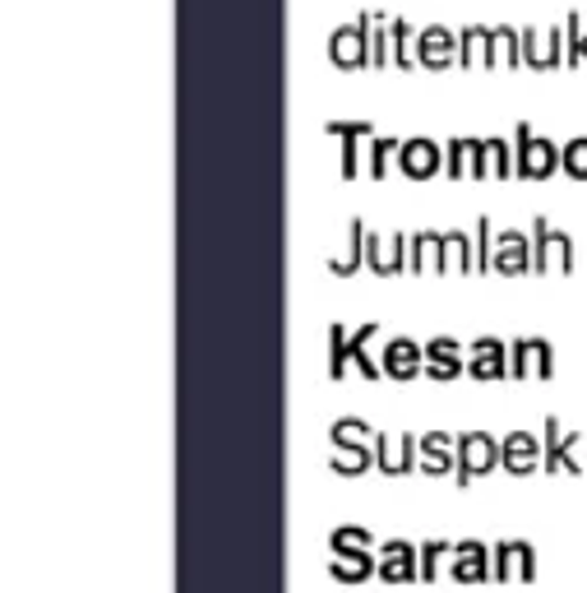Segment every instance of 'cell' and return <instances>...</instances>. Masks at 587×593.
I'll return each instance as SVG.
<instances>
[{
  "label": "cell",
  "mask_w": 587,
  "mask_h": 593,
  "mask_svg": "<svg viewBox=\"0 0 587 593\" xmlns=\"http://www.w3.org/2000/svg\"><path fill=\"white\" fill-rule=\"evenodd\" d=\"M458 584H486L495 580V561H490V547H481L477 538L454 542V570H448Z\"/></svg>",
  "instance_id": "18"
},
{
  "label": "cell",
  "mask_w": 587,
  "mask_h": 593,
  "mask_svg": "<svg viewBox=\"0 0 587 593\" xmlns=\"http://www.w3.org/2000/svg\"><path fill=\"white\" fill-rule=\"evenodd\" d=\"M458 65V33L454 29H421L417 33V70H448Z\"/></svg>",
  "instance_id": "9"
},
{
  "label": "cell",
  "mask_w": 587,
  "mask_h": 593,
  "mask_svg": "<svg viewBox=\"0 0 587 593\" xmlns=\"http://www.w3.org/2000/svg\"><path fill=\"white\" fill-rule=\"evenodd\" d=\"M379 366H384V376H389V381H417V376H425V348L417 339L398 334V339L384 343Z\"/></svg>",
  "instance_id": "15"
},
{
  "label": "cell",
  "mask_w": 587,
  "mask_h": 593,
  "mask_svg": "<svg viewBox=\"0 0 587 593\" xmlns=\"http://www.w3.org/2000/svg\"><path fill=\"white\" fill-rule=\"evenodd\" d=\"M513 158L509 140H477V163H472V182H509Z\"/></svg>",
  "instance_id": "21"
},
{
  "label": "cell",
  "mask_w": 587,
  "mask_h": 593,
  "mask_svg": "<svg viewBox=\"0 0 587 593\" xmlns=\"http://www.w3.org/2000/svg\"><path fill=\"white\" fill-rule=\"evenodd\" d=\"M440 274V237L435 232H417L408 246V274Z\"/></svg>",
  "instance_id": "30"
},
{
  "label": "cell",
  "mask_w": 587,
  "mask_h": 593,
  "mask_svg": "<svg viewBox=\"0 0 587 593\" xmlns=\"http://www.w3.org/2000/svg\"><path fill=\"white\" fill-rule=\"evenodd\" d=\"M444 552H454V542H444V538H431L421 547V580L425 584H435V575H440V557Z\"/></svg>",
  "instance_id": "39"
},
{
  "label": "cell",
  "mask_w": 587,
  "mask_h": 593,
  "mask_svg": "<svg viewBox=\"0 0 587 593\" xmlns=\"http://www.w3.org/2000/svg\"><path fill=\"white\" fill-rule=\"evenodd\" d=\"M500 464V441L486 431H463L458 436V487H467L472 477H486Z\"/></svg>",
  "instance_id": "7"
},
{
  "label": "cell",
  "mask_w": 587,
  "mask_h": 593,
  "mask_svg": "<svg viewBox=\"0 0 587 593\" xmlns=\"http://www.w3.org/2000/svg\"><path fill=\"white\" fill-rule=\"evenodd\" d=\"M523 65V29H490V70H518Z\"/></svg>",
  "instance_id": "25"
},
{
  "label": "cell",
  "mask_w": 587,
  "mask_h": 593,
  "mask_svg": "<svg viewBox=\"0 0 587 593\" xmlns=\"http://www.w3.org/2000/svg\"><path fill=\"white\" fill-rule=\"evenodd\" d=\"M477 260H472V241L467 232H440V274H472Z\"/></svg>",
  "instance_id": "27"
},
{
  "label": "cell",
  "mask_w": 587,
  "mask_h": 593,
  "mask_svg": "<svg viewBox=\"0 0 587 593\" xmlns=\"http://www.w3.org/2000/svg\"><path fill=\"white\" fill-rule=\"evenodd\" d=\"M379 580L384 584H412V580H421V547L402 542V538L384 542L379 547Z\"/></svg>",
  "instance_id": "13"
},
{
  "label": "cell",
  "mask_w": 587,
  "mask_h": 593,
  "mask_svg": "<svg viewBox=\"0 0 587 593\" xmlns=\"http://www.w3.org/2000/svg\"><path fill=\"white\" fill-rule=\"evenodd\" d=\"M472 163H477V140H448L444 144V177H472Z\"/></svg>",
  "instance_id": "31"
},
{
  "label": "cell",
  "mask_w": 587,
  "mask_h": 593,
  "mask_svg": "<svg viewBox=\"0 0 587 593\" xmlns=\"http://www.w3.org/2000/svg\"><path fill=\"white\" fill-rule=\"evenodd\" d=\"M513 140H518V149H513V177H523V182H551L555 172H560V149L551 140H541L528 121L513 130Z\"/></svg>",
  "instance_id": "2"
},
{
  "label": "cell",
  "mask_w": 587,
  "mask_h": 593,
  "mask_svg": "<svg viewBox=\"0 0 587 593\" xmlns=\"http://www.w3.org/2000/svg\"><path fill=\"white\" fill-rule=\"evenodd\" d=\"M384 65H389V19L375 14V24H370V70H384Z\"/></svg>",
  "instance_id": "38"
},
{
  "label": "cell",
  "mask_w": 587,
  "mask_h": 593,
  "mask_svg": "<svg viewBox=\"0 0 587 593\" xmlns=\"http://www.w3.org/2000/svg\"><path fill=\"white\" fill-rule=\"evenodd\" d=\"M389 65H398V70L417 65V33L408 19H389Z\"/></svg>",
  "instance_id": "29"
},
{
  "label": "cell",
  "mask_w": 587,
  "mask_h": 593,
  "mask_svg": "<svg viewBox=\"0 0 587 593\" xmlns=\"http://www.w3.org/2000/svg\"><path fill=\"white\" fill-rule=\"evenodd\" d=\"M417 469L425 477L458 473V436H444V431L421 436V441H417Z\"/></svg>",
  "instance_id": "16"
},
{
  "label": "cell",
  "mask_w": 587,
  "mask_h": 593,
  "mask_svg": "<svg viewBox=\"0 0 587 593\" xmlns=\"http://www.w3.org/2000/svg\"><path fill=\"white\" fill-rule=\"evenodd\" d=\"M333 473H343V477H361L370 464H375V450L370 446H333Z\"/></svg>",
  "instance_id": "32"
},
{
  "label": "cell",
  "mask_w": 587,
  "mask_h": 593,
  "mask_svg": "<svg viewBox=\"0 0 587 593\" xmlns=\"http://www.w3.org/2000/svg\"><path fill=\"white\" fill-rule=\"evenodd\" d=\"M490 274H505V278L532 274V237H528V232H495Z\"/></svg>",
  "instance_id": "10"
},
{
  "label": "cell",
  "mask_w": 587,
  "mask_h": 593,
  "mask_svg": "<svg viewBox=\"0 0 587 593\" xmlns=\"http://www.w3.org/2000/svg\"><path fill=\"white\" fill-rule=\"evenodd\" d=\"M495 584H532L536 580V547L528 538H505L490 547Z\"/></svg>",
  "instance_id": "5"
},
{
  "label": "cell",
  "mask_w": 587,
  "mask_h": 593,
  "mask_svg": "<svg viewBox=\"0 0 587 593\" xmlns=\"http://www.w3.org/2000/svg\"><path fill=\"white\" fill-rule=\"evenodd\" d=\"M375 469L402 477L417 469V436H375Z\"/></svg>",
  "instance_id": "19"
},
{
  "label": "cell",
  "mask_w": 587,
  "mask_h": 593,
  "mask_svg": "<svg viewBox=\"0 0 587 593\" xmlns=\"http://www.w3.org/2000/svg\"><path fill=\"white\" fill-rule=\"evenodd\" d=\"M375 547V534L361 529V524H343V529L329 534V552H370Z\"/></svg>",
  "instance_id": "35"
},
{
  "label": "cell",
  "mask_w": 587,
  "mask_h": 593,
  "mask_svg": "<svg viewBox=\"0 0 587 593\" xmlns=\"http://www.w3.org/2000/svg\"><path fill=\"white\" fill-rule=\"evenodd\" d=\"M509 376L513 381H551L555 376V348L546 339H513L509 348Z\"/></svg>",
  "instance_id": "6"
},
{
  "label": "cell",
  "mask_w": 587,
  "mask_h": 593,
  "mask_svg": "<svg viewBox=\"0 0 587 593\" xmlns=\"http://www.w3.org/2000/svg\"><path fill=\"white\" fill-rule=\"evenodd\" d=\"M472 381H505L509 376V353L500 339H477L472 343V362H467Z\"/></svg>",
  "instance_id": "22"
},
{
  "label": "cell",
  "mask_w": 587,
  "mask_h": 593,
  "mask_svg": "<svg viewBox=\"0 0 587 593\" xmlns=\"http://www.w3.org/2000/svg\"><path fill=\"white\" fill-rule=\"evenodd\" d=\"M458 65L463 70H490V29L481 24L458 29Z\"/></svg>",
  "instance_id": "26"
},
{
  "label": "cell",
  "mask_w": 587,
  "mask_h": 593,
  "mask_svg": "<svg viewBox=\"0 0 587 593\" xmlns=\"http://www.w3.org/2000/svg\"><path fill=\"white\" fill-rule=\"evenodd\" d=\"M361 265H366V228H361V218H352V223H347V255L329 260V274L352 278Z\"/></svg>",
  "instance_id": "28"
},
{
  "label": "cell",
  "mask_w": 587,
  "mask_h": 593,
  "mask_svg": "<svg viewBox=\"0 0 587 593\" xmlns=\"http://www.w3.org/2000/svg\"><path fill=\"white\" fill-rule=\"evenodd\" d=\"M541 454H546V446H541L532 431H509L505 441H500V464H505L513 477H528V473L541 464Z\"/></svg>",
  "instance_id": "20"
},
{
  "label": "cell",
  "mask_w": 587,
  "mask_h": 593,
  "mask_svg": "<svg viewBox=\"0 0 587 593\" xmlns=\"http://www.w3.org/2000/svg\"><path fill=\"white\" fill-rule=\"evenodd\" d=\"M532 274H574V241L555 232L546 218H532Z\"/></svg>",
  "instance_id": "3"
},
{
  "label": "cell",
  "mask_w": 587,
  "mask_h": 593,
  "mask_svg": "<svg viewBox=\"0 0 587 593\" xmlns=\"http://www.w3.org/2000/svg\"><path fill=\"white\" fill-rule=\"evenodd\" d=\"M560 167H564V177L587 182V135L583 140H569V144L560 149Z\"/></svg>",
  "instance_id": "37"
},
{
  "label": "cell",
  "mask_w": 587,
  "mask_h": 593,
  "mask_svg": "<svg viewBox=\"0 0 587 593\" xmlns=\"http://www.w3.org/2000/svg\"><path fill=\"white\" fill-rule=\"evenodd\" d=\"M324 130L333 140H343V163H337L343 182H356L361 177V140H375V125L370 121H329Z\"/></svg>",
  "instance_id": "17"
},
{
  "label": "cell",
  "mask_w": 587,
  "mask_h": 593,
  "mask_svg": "<svg viewBox=\"0 0 587 593\" xmlns=\"http://www.w3.org/2000/svg\"><path fill=\"white\" fill-rule=\"evenodd\" d=\"M375 427L361 422V417H337V422L329 427V441L333 446H375Z\"/></svg>",
  "instance_id": "33"
},
{
  "label": "cell",
  "mask_w": 587,
  "mask_h": 593,
  "mask_svg": "<svg viewBox=\"0 0 587 593\" xmlns=\"http://www.w3.org/2000/svg\"><path fill=\"white\" fill-rule=\"evenodd\" d=\"M490 260H495V223L477 218V274H490Z\"/></svg>",
  "instance_id": "40"
},
{
  "label": "cell",
  "mask_w": 587,
  "mask_h": 593,
  "mask_svg": "<svg viewBox=\"0 0 587 593\" xmlns=\"http://www.w3.org/2000/svg\"><path fill=\"white\" fill-rule=\"evenodd\" d=\"M375 339H379V325H361V329L329 325V381H343L347 371H361L366 381H379L384 366H375L366 353Z\"/></svg>",
  "instance_id": "1"
},
{
  "label": "cell",
  "mask_w": 587,
  "mask_h": 593,
  "mask_svg": "<svg viewBox=\"0 0 587 593\" xmlns=\"http://www.w3.org/2000/svg\"><path fill=\"white\" fill-rule=\"evenodd\" d=\"M578 441H583V436H578V431H564V427H560V417H546V454H541V464H546V473L564 469V473L583 477V459L574 454V450H578Z\"/></svg>",
  "instance_id": "14"
},
{
  "label": "cell",
  "mask_w": 587,
  "mask_h": 593,
  "mask_svg": "<svg viewBox=\"0 0 587 593\" xmlns=\"http://www.w3.org/2000/svg\"><path fill=\"white\" fill-rule=\"evenodd\" d=\"M329 575L343 584H366L379 575V557L375 552H329Z\"/></svg>",
  "instance_id": "24"
},
{
  "label": "cell",
  "mask_w": 587,
  "mask_h": 593,
  "mask_svg": "<svg viewBox=\"0 0 587 593\" xmlns=\"http://www.w3.org/2000/svg\"><path fill=\"white\" fill-rule=\"evenodd\" d=\"M408 246H412V237H402V232H389V237L366 232V265H370L379 278L408 274Z\"/></svg>",
  "instance_id": "8"
},
{
  "label": "cell",
  "mask_w": 587,
  "mask_h": 593,
  "mask_svg": "<svg viewBox=\"0 0 587 593\" xmlns=\"http://www.w3.org/2000/svg\"><path fill=\"white\" fill-rule=\"evenodd\" d=\"M398 149H402L398 140H384V135L370 140V167H366V172H370V182H384V177H389V163L398 158Z\"/></svg>",
  "instance_id": "36"
},
{
  "label": "cell",
  "mask_w": 587,
  "mask_h": 593,
  "mask_svg": "<svg viewBox=\"0 0 587 593\" xmlns=\"http://www.w3.org/2000/svg\"><path fill=\"white\" fill-rule=\"evenodd\" d=\"M463 371H467V362H463V348L454 339H431L425 343V376L431 381H458Z\"/></svg>",
  "instance_id": "23"
},
{
  "label": "cell",
  "mask_w": 587,
  "mask_h": 593,
  "mask_svg": "<svg viewBox=\"0 0 587 593\" xmlns=\"http://www.w3.org/2000/svg\"><path fill=\"white\" fill-rule=\"evenodd\" d=\"M370 24H375V14L361 10L352 24H343L329 37V61L337 70H370Z\"/></svg>",
  "instance_id": "4"
},
{
  "label": "cell",
  "mask_w": 587,
  "mask_h": 593,
  "mask_svg": "<svg viewBox=\"0 0 587 593\" xmlns=\"http://www.w3.org/2000/svg\"><path fill=\"white\" fill-rule=\"evenodd\" d=\"M587 61V29H583V14L574 10L569 19H564V65L569 70H583Z\"/></svg>",
  "instance_id": "34"
},
{
  "label": "cell",
  "mask_w": 587,
  "mask_h": 593,
  "mask_svg": "<svg viewBox=\"0 0 587 593\" xmlns=\"http://www.w3.org/2000/svg\"><path fill=\"white\" fill-rule=\"evenodd\" d=\"M398 172H402V177H412V182H431L435 172H444V149H440L435 140H425V135L402 140V149H398Z\"/></svg>",
  "instance_id": "11"
},
{
  "label": "cell",
  "mask_w": 587,
  "mask_h": 593,
  "mask_svg": "<svg viewBox=\"0 0 587 593\" xmlns=\"http://www.w3.org/2000/svg\"><path fill=\"white\" fill-rule=\"evenodd\" d=\"M564 29H523V70H560Z\"/></svg>",
  "instance_id": "12"
}]
</instances>
